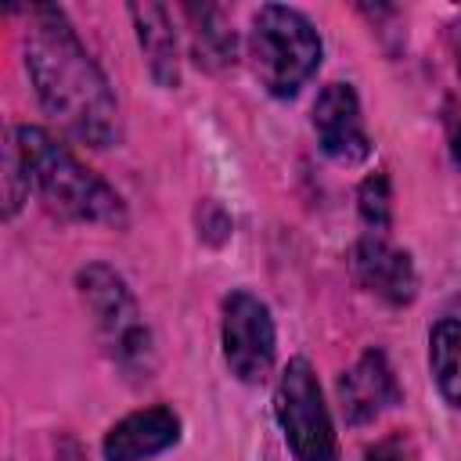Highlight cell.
I'll list each match as a JSON object with an SVG mask.
<instances>
[{"label": "cell", "mask_w": 461, "mask_h": 461, "mask_svg": "<svg viewBox=\"0 0 461 461\" xmlns=\"http://www.w3.org/2000/svg\"><path fill=\"white\" fill-rule=\"evenodd\" d=\"M25 68L32 76L40 104L68 137L90 148H112L119 140L115 94L104 72L97 68V61L79 43L61 7L54 4L29 7Z\"/></svg>", "instance_id": "1"}, {"label": "cell", "mask_w": 461, "mask_h": 461, "mask_svg": "<svg viewBox=\"0 0 461 461\" xmlns=\"http://www.w3.org/2000/svg\"><path fill=\"white\" fill-rule=\"evenodd\" d=\"M14 140L22 148L29 184L47 202L50 212L72 223H115V227L126 223L122 198L97 173H90L65 144H58L47 130L18 126Z\"/></svg>", "instance_id": "2"}, {"label": "cell", "mask_w": 461, "mask_h": 461, "mask_svg": "<svg viewBox=\"0 0 461 461\" xmlns=\"http://www.w3.org/2000/svg\"><path fill=\"white\" fill-rule=\"evenodd\" d=\"M249 58L274 97H295L321 65V36L306 14L285 4H263L252 14Z\"/></svg>", "instance_id": "3"}, {"label": "cell", "mask_w": 461, "mask_h": 461, "mask_svg": "<svg viewBox=\"0 0 461 461\" xmlns=\"http://www.w3.org/2000/svg\"><path fill=\"white\" fill-rule=\"evenodd\" d=\"M76 285H79L86 310L94 313V328L101 342L108 346L112 360L130 375H144L151 367V335L144 328V317L126 281L112 267L90 263L79 270Z\"/></svg>", "instance_id": "4"}, {"label": "cell", "mask_w": 461, "mask_h": 461, "mask_svg": "<svg viewBox=\"0 0 461 461\" xmlns=\"http://www.w3.org/2000/svg\"><path fill=\"white\" fill-rule=\"evenodd\" d=\"M274 414L295 461H339V443L317 375L303 357L288 360L274 393Z\"/></svg>", "instance_id": "5"}, {"label": "cell", "mask_w": 461, "mask_h": 461, "mask_svg": "<svg viewBox=\"0 0 461 461\" xmlns=\"http://www.w3.org/2000/svg\"><path fill=\"white\" fill-rule=\"evenodd\" d=\"M277 353L274 317L252 292H230L223 303V357L234 378L256 385L270 375Z\"/></svg>", "instance_id": "6"}, {"label": "cell", "mask_w": 461, "mask_h": 461, "mask_svg": "<svg viewBox=\"0 0 461 461\" xmlns=\"http://www.w3.org/2000/svg\"><path fill=\"white\" fill-rule=\"evenodd\" d=\"M313 130L321 137L324 155H331L335 162L357 166L371 155L367 133H364V119H360V101L357 90L349 83H328L317 101H313Z\"/></svg>", "instance_id": "7"}, {"label": "cell", "mask_w": 461, "mask_h": 461, "mask_svg": "<svg viewBox=\"0 0 461 461\" xmlns=\"http://www.w3.org/2000/svg\"><path fill=\"white\" fill-rule=\"evenodd\" d=\"M353 274H357V281L367 292H375L378 299H385L393 306L411 303L414 292H418V277H414L411 256L393 249L378 234H367V238L357 241V249H353Z\"/></svg>", "instance_id": "8"}, {"label": "cell", "mask_w": 461, "mask_h": 461, "mask_svg": "<svg viewBox=\"0 0 461 461\" xmlns=\"http://www.w3.org/2000/svg\"><path fill=\"white\" fill-rule=\"evenodd\" d=\"M339 400H342V414L349 425H367L375 421L385 407H393L400 400L396 389V375L385 360V353L367 349L339 382Z\"/></svg>", "instance_id": "9"}, {"label": "cell", "mask_w": 461, "mask_h": 461, "mask_svg": "<svg viewBox=\"0 0 461 461\" xmlns=\"http://www.w3.org/2000/svg\"><path fill=\"white\" fill-rule=\"evenodd\" d=\"M176 439H180V418L169 407H148V411H137L108 429L104 457L108 461H144V457L162 454Z\"/></svg>", "instance_id": "10"}, {"label": "cell", "mask_w": 461, "mask_h": 461, "mask_svg": "<svg viewBox=\"0 0 461 461\" xmlns=\"http://www.w3.org/2000/svg\"><path fill=\"white\" fill-rule=\"evenodd\" d=\"M130 18L137 25V40H140V50L148 58L151 76L162 86H176V79H180V58H176V32H173L169 11L162 4H133L130 7Z\"/></svg>", "instance_id": "11"}, {"label": "cell", "mask_w": 461, "mask_h": 461, "mask_svg": "<svg viewBox=\"0 0 461 461\" xmlns=\"http://www.w3.org/2000/svg\"><path fill=\"white\" fill-rule=\"evenodd\" d=\"M432 378L447 403L461 407V321H439L429 339Z\"/></svg>", "instance_id": "12"}, {"label": "cell", "mask_w": 461, "mask_h": 461, "mask_svg": "<svg viewBox=\"0 0 461 461\" xmlns=\"http://www.w3.org/2000/svg\"><path fill=\"white\" fill-rule=\"evenodd\" d=\"M202 22L194 29V47L198 54H205L202 61L205 65H223V61H234V32L220 22V11L216 7H191Z\"/></svg>", "instance_id": "13"}, {"label": "cell", "mask_w": 461, "mask_h": 461, "mask_svg": "<svg viewBox=\"0 0 461 461\" xmlns=\"http://www.w3.org/2000/svg\"><path fill=\"white\" fill-rule=\"evenodd\" d=\"M32 191L29 184V169H25V158H22V148L14 140V130L7 133V144H4V202H7V216L18 212L22 198Z\"/></svg>", "instance_id": "14"}, {"label": "cell", "mask_w": 461, "mask_h": 461, "mask_svg": "<svg viewBox=\"0 0 461 461\" xmlns=\"http://www.w3.org/2000/svg\"><path fill=\"white\" fill-rule=\"evenodd\" d=\"M360 216L375 234H382L389 227V180L382 173L364 180V187H360Z\"/></svg>", "instance_id": "15"}, {"label": "cell", "mask_w": 461, "mask_h": 461, "mask_svg": "<svg viewBox=\"0 0 461 461\" xmlns=\"http://www.w3.org/2000/svg\"><path fill=\"white\" fill-rule=\"evenodd\" d=\"M450 47H454V61H457V76H461V18L450 25Z\"/></svg>", "instance_id": "16"}, {"label": "cell", "mask_w": 461, "mask_h": 461, "mask_svg": "<svg viewBox=\"0 0 461 461\" xmlns=\"http://www.w3.org/2000/svg\"><path fill=\"white\" fill-rule=\"evenodd\" d=\"M367 461H396V457H393V454H389V450H375V454H371V457H367Z\"/></svg>", "instance_id": "17"}, {"label": "cell", "mask_w": 461, "mask_h": 461, "mask_svg": "<svg viewBox=\"0 0 461 461\" xmlns=\"http://www.w3.org/2000/svg\"><path fill=\"white\" fill-rule=\"evenodd\" d=\"M454 158L461 162V130H457V137H454Z\"/></svg>", "instance_id": "18"}]
</instances>
